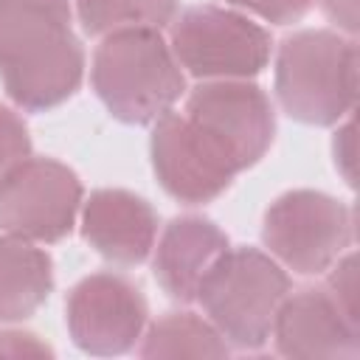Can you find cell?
Here are the masks:
<instances>
[{"mask_svg":"<svg viewBox=\"0 0 360 360\" xmlns=\"http://www.w3.org/2000/svg\"><path fill=\"white\" fill-rule=\"evenodd\" d=\"M82 76L84 48L70 28V0H0V79L17 107H59Z\"/></svg>","mask_w":360,"mask_h":360,"instance_id":"6da1fadb","label":"cell"},{"mask_svg":"<svg viewBox=\"0 0 360 360\" xmlns=\"http://www.w3.org/2000/svg\"><path fill=\"white\" fill-rule=\"evenodd\" d=\"M90 82L107 112L124 124H155L186 93L183 70L160 28H121L93 53Z\"/></svg>","mask_w":360,"mask_h":360,"instance_id":"7a4b0ae2","label":"cell"},{"mask_svg":"<svg viewBox=\"0 0 360 360\" xmlns=\"http://www.w3.org/2000/svg\"><path fill=\"white\" fill-rule=\"evenodd\" d=\"M281 110L309 127H332L354 110L357 42L340 31L304 28L281 39L276 53Z\"/></svg>","mask_w":360,"mask_h":360,"instance_id":"3957f363","label":"cell"},{"mask_svg":"<svg viewBox=\"0 0 360 360\" xmlns=\"http://www.w3.org/2000/svg\"><path fill=\"white\" fill-rule=\"evenodd\" d=\"M287 292L290 276L273 256L259 248H228L205 273L197 301L225 343L253 352L270 340Z\"/></svg>","mask_w":360,"mask_h":360,"instance_id":"277c9868","label":"cell"},{"mask_svg":"<svg viewBox=\"0 0 360 360\" xmlns=\"http://www.w3.org/2000/svg\"><path fill=\"white\" fill-rule=\"evenodd\" d=\"M169 48L197 79H250L273 53L270 31L225 6H191L172 20Z\"/></svg>","mask_w":360,"mask_h":360,"instance_id":"5b68a950","label":"cell"},{"mask_svg":"<svg viewBox=\"0 0 360 360\" xmlns=\"http://www.w3.org/2000/svg\"><path fill=\"white\" fill-rule=\"evenodd\" d=\"M354 217L332 194L295 188L281 194L264 211L262 242L273 259L298 276H318L349 250Z\"/></svg>","mask_w":360,"mask_h":360,"instance_id":"8992f818","label":"cell"},{"mask_svg":"<svg viewBox=\"0 0 360 360\" xmlns=\"http://www.w3.org/2000/svg\"><path fill=\"white\" fill-rule=\"evenodd\" d=\"M82 180L53 158H25L0 180V231L25 242H59L82 208Z\"/></svg>","mask_w":360,"mask_h":360,"instance_id":"52a82bcc","label":"cell"},{"mask_svg":"<svg viewBox=\"0 0 360 360\" xmlns=\"http://www.w3.org/2000/svg\"><path fill=\"white\" fill-rule=\"evenodd\" d=\"M186 118L208 132L239 172L264 158L276 135V115L267 93L248 79H211L186 98Z\"/></svg>","mask_w":360,"mask_h":360,"instance_id":"ba28073f","label":"cell"},{"mask_svg":"<svg viewBox=\"0 0 360 360\" xmlns=\"http://www.w3.org/2000/svg\"><path fill=\"white\" fill-rule=\"evenodd\" d=\"M149 155L158 183L183 205L217 200L239 174L225 149L183 112H163L152 124Z\"/></svg>","mask_w":360,"mask_h":360,"instance_id":"9c48e42d","label":"cell"},{"mask_svg":"<svg viewBox=\"0 0 360 360\" xmlns=\"http://www.w3.org/2000/svg\"><path fill=\"white\" fill-rule=\"evenodd\" d=\"M146 298L121 273L84 276L65 301V323L73 343L96 357L129 352L146 329Z\"/></svg>","mask_w":360,"mask_h":360,"instance_id":"30bf717a","label":"cell"},{"mask_svg":"<svg viewBox=\"0 0 360 360\" xmlns=\"http://www.w3.org/2000/svg\"><path fill=\"white\" fill-rule=\"evenodd\" d=\"M276 352L301 360H352L360 354V326L352 323L326 287L287 292L273 332Z\"/></svg>","mask_w":360,"mask_h":360,"instance_id":"8fae6325","label":"cell"},{"mask_svg":"<svg viewBox=\"0 0 360 360\" xmlns=\"http://www.w3.org/2000/svg\"><path fill=\"white\" fill-rule=\"evenodd\" d=\"M82 236L115 264H141L158 239V211L127 188H96L82 208Z\"/></svg>","mask_w":360,"mask_h":360,"instance_id":"7c38bea8","label":"cell"},{"mask_svg":"<svg viewBox=\"0 0 360 360\" xmlns=\"http://www.w3.org/2000/svg\"><path fill=\"white\" fill-rule=\"evenodd\" d=\"M152 270L160 290L174 301H197V290L214 262L228 250V236L205 217H174L152 248Z\"/></svg>","mask_w":360,"mask_h":360,"instance_id":"4fadbf2b","label":"cell"},{"mask_svg":"<svg viewBox=\"0 0 360 360\" xmlns=\"http://www.w3.org/2000/svg\"><path fill=\"white\" fill-rule=\"evenodd\" d=\"M53 290V262L42 248L0 236V323L31 318Z\"/></svg>","mask_w":360,"mask_h":360,"instance_id":"5bb4252c","label":"cell"},{"mask_svg":"<svg viewBox=\"0 0 360 360\" xmlns=\"http://www.w3.org/2000/svg\"><path fill=\"white\" fill-rule=\"evenodd\" d=\"M141 357H228L217 326L194 312H166L141 335Z\"/></svg>","mask_w":360,"mask_h":360,"instance_id":"9a60e30c","label":"cell"},{"mask_svg":"<svg viewBox=\"0 0 360 360\" xmlns=\"http://www.w3.org/2000/svg\"><path fill=\"white\" fill-rule=\"evenodd\" d=\"M79 22L93 37L121 28H163L174 20L177 0H73Z\"/></svg>","mask_w":360,"mask_h":360,"instance_id":"2e32d148","label":"cell"},{"mask_svg":"<svg viewBox=\"0 0 360 360\" xmlns=\"http://www.w3.org/2000/svg\"><path fill=\"white\" fill-rule=\"evenodd\" d=\"M31 158V135L25 121L6 104H0V180Z\"/></svg>","mask_w":360,"mask_h":360,"instance_id":"e0dca14e","label":"cell"},{"mask_svg":"<svg viewBox=\"0 0 360 360\" xmlns=\"http://www.w3.org/2000/svg\"><path fill=\"white\" fill-rule=\"evenodd\" d=\"M326 290L335 298V304L340 307V312L360 326V312H357V259L354 253H343L332 262L329 278H326Z\"/></svg>","mask_w":360,"mask_h":360,"instance_id":"ac0fdd59","label":"cell"},{"mask_svg":"<svg viewBox=\"0 0 360 360\" xmlns=\"http://www.w3.org/2000/svg\"><path fill=\"white\" fill-rule=\"evenodd\" d=\"M236 8H245L273 25H290V22H298L309 8H312V0H225Z\"/></svg>","mask_w":360,"mask_h":360,"instance_id":"d6986e66","label":"cell"},{"mask_svg":"<svg viewBox=\"0 0 360 360\" xmlns=\"http://www.w3.org/2000/svg\"><path fill=\"white\" fill-rule=\"evenodd\" d=\"M51 354L53 349L34 332H22V329L0 332V357H51Z\"/></svg>","mask_w":360,"mask_h":360,"instance_id":"ffe728a7","label":"cell"},{"mask_svg":"<svg viewBox=\"0 0 360 360\" xmlns=\"http://www.w3.org/2000/svg\"><path fill=\"white\" fill-rule=\"evenodd\" d=\"M332 149H335V166L340 169L343 180H346L349 186H354V124H352V121H346V124L335 132Z\"/></svg>","mask_w":360,"mask_h":360,"instance_id":"44dd1931","label":"cell"},{"mask_svg":"<svg viewBox=\"0 0 360 360\" xmlns=\"http://www.w3.org/2000/svg\"><path fill=\"white\" fill-rule=\"evenodd\" d=\"M323 14L343 31L346 37L357 34V0H321Z\"/></svg>","mask_w":360,"mask_h":360,"instance_id":"7402d4cb","label":"cell"}]
</instances>
